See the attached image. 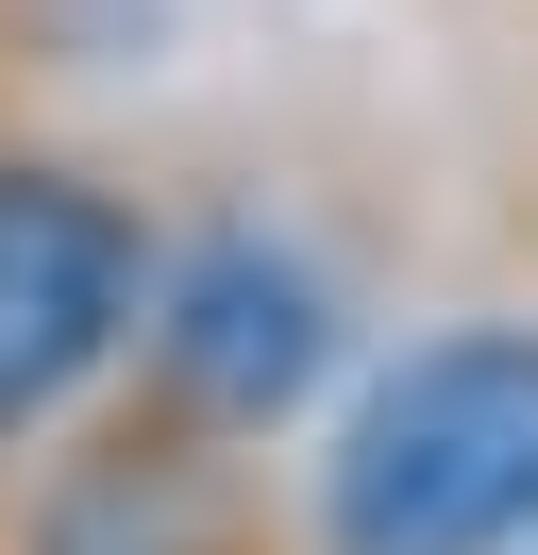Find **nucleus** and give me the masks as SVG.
<instances>
[{"label":"nucleus","mask_w":538,"mask_h":555,"mask_svg":"<svg viewBox=\"0 0 538 555\" xmlns=\"http://www.w3.org/2000/svg\"><path fill=\"white\" fill-rule=\"evenodd\" d=\"M34 555H219V505H202V454H185V421H168V438H101L85 472L51 488Z\"/></svg>","instance_id":"20e7f679"},{"label":"nucleus","mask_w":538,"mask_h":555,"mask_svg":"<svg viewBox=\"0 0 538 555\" xmlns=\"http://www.w3.org/2000/svg\"><path fill=\"white\" fill-rule=\"evenodd\" d=\"M152 320V236H134L118 185L51 169V152H0V454L34 421H67Z\"/></svg>","instance_id":"f03ea898"},{"label":"nucleus","mask_w":538,"mask_h":555,"mask_svg":"<svg viewBox=\"0 0 538 555\" xmlns=\"http://www.w3.org/2000/svg\"><path fill=\"white\" fill-rule=\"evenodd\" d=\"M538 539V337H421L320 454V555H522Z\"/></svg>","instance_id":"f257e3e1"},{"label":"nucleus","mask_w":538,"mask_h":555,"mask_svg":"<svg viewBox=\"0 0 538 555\" xmlns=\"http://www.w3.org/2000/svg\"><path fill=\"white\" fill-rule=\"evenodd\" d=\"M320 371H336V304H320V270H303V253L202 236L185 270L152 286V387H168V421H185V438H269Z\"/></svg>","instance_id":"7ed1b4c3"}]
</instances>
